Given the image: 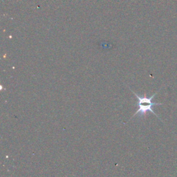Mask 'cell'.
<instances>
[{
	"label": "cell",
	"instance_id": "cell-1",
	"mask_svg": "<svg viewBox=\"0 0 177 177\" xmlns=\"http://www.w3.org/2000/svg\"><path fill=\"white\" fill-rule=\"evenodd\" d=\"M129 89H130L132 93L135 95V96L138 100V102L137 103H136V106H137L138 109L136 112L135 114L133 115V116L131 118V119L138 114L140 115L141 117L145 116L146 114H147V113L150 112L151 113H152L154 115H155L159 120H160V119L159 117V115L156 114V113L154 112V110H153V107H154V106H157V105H162L163 104L152 102L153 98H154V96L156 95L158 93H159V91L156 92L155 93L153 94V95L152 96H150V97H147L146 94H145L144 96L138 95V94L136 93L133 90H131L130 88H129Z\"/></svg>",
	"mask_w": 177,
	"mask_h": 177
}]
</instances>
